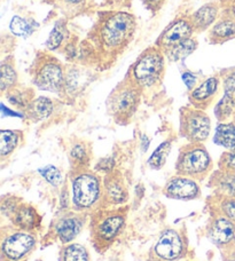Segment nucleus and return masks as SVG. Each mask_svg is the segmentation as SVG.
Masks as SVG:
<instances>
[{"label":"nucleus","instance_id":"nucleus-32","mask_svg":"<svg viewBox=\"0 0 235 261\" xmlns=\"http://www.w3.org/2000/svg\"><path fill=\"white\" fill-rule=\"evenodd\" d=\"M38 28V24L31 20H26L21 16H14L9 23L12 34L17 37H29Z\"/></svg>","mask_w":235,"mask_h":261},{"label":"nucleus","instance_id":"nucleus-14","mask_svg":"<svg viewBox=\"0 0 235 261\" xmlns=\"http://www.w3.org/2000/svg\"><path fill=\"white\" fill-rule=\"evenodd\" d=\"M163 193L171 199L193 200L200 197L201 188L197 180L176 174L168 180Z\"/></svg>","mask_w":235,"mask_h":261},{"label":"nucleus","instance_id":"nucleus-11","mask_svg":"<svg viewBox=\"0 0 235 261\" xmlns=\"http://www.w3.org/2000/svg\"><path fill=\"white\" fill-rule=\"evenodd\" d=\"M194 34L195 30L190 17H177L161 32L155 46L164 53L192 38Z\"/></svg>","mask_w":235,"mask_h":261},{"label":"nucleus","instance_id":"nucleus-8","mask_svg":"<svg viewBox=\"0 0 235 261\" xmlns=\"http://www.w3.org/2000/svg\"><path fill=\"white\" fill-rule=\"evenodd\" d=\"M179 130L190 143H203L211 134V119L204 110L184 107L180 109Z\"/></svg>","mask_w":235,"mask_h":261},{"label":"nucleus","instance_id":"nucleus-40","mask_svg":"<svg viewBox=\"0 0 235 261\" xmlns=\"http://www.w3.org/2000/svg\"><path fill=\"white\" fill-rule=\"evenodd\" d=\"M60 3L67 11L75 13L85 6L86 0H60Z\"/></svg>","mask_w":235,"mask_h":261},{"label":"nucleus","instance_id":"nucleus-2","mask_svg":"<svg viewBox=\"0 0 235 261\" xmlns=\"http://www.w3.org/2000/svg\"><path fill=\"white\" fill-rule=\"evenodd\" d=\"M135 18L126 12L112 13L101 22L97 39L102 50L108 54L120 53L129 45L135 31Z\"/></svg>","mask_w":235,"mask_h":261},{"label":"nucleus","instance_id":"nucleus-24","mask_svg":"<svg viewBox=\"0 0 235 261\" xmlns=\"http://www.w3.org/2000/svg\"><path fill=\"white\" fill-rule=\"evenodd\" d=\"M23 142V132L17 129L0 130V157L5 160L12 155Z\"/></svg>","mask_w":235,"mask_h":261},{"label":"nucleus","instance_id":"nucleus-4","mask_svg":"<svg viewBox=\"0 0 235 261\" xmlns=\"http://www.w3.org/2000/svg\"><path fill=\"white\" fill-rule=\"evenodd\" d=\"M143 90L125 77L123 82L117 85L108 97V113L117 124L125 125L138 110Z\"/></svg>","mask_w":235,"mask_h":261},{"label":"nucleus","instance_id":"nucleus-6","mask_svg":"<svg viewBox=\"0 0 235 261\" xmlns=\"http://www.w3.org/2000/svg\"><path fill=\"white\" fill-rule=\"evenodd\" d=\"M214 162L203 143H187L180 148L176 163V173L195 180L211 174Z\"/></svg>","mask_w":235,"mask_h":261},{"label":"nucleus","instance_id":"nucleus-33","mask_svg":"<svg viewBox=\"0 0 235 261\" xmlns=\"http://www.w3.org/2000/svg\"><path fill=\"white\" fill-rule=\"evenodd\" d=\"M63 261H90V254L85 246L78 243L65 244L62 250Z\"/></svg>","mask_w":235,"mask_h":261},{"label":"nucleus","instance_id":"nucleus-42","mask_svg":"<svg viewBox=\"0 0 235 261\" xmlns=\"http://www.w3.org/2000/svg\"><path fill=\"white\" fill-rule=\"evenodd\" d=\"M224 261H235V246L232 245L227 248L226 253L224 255Z\"/></svg>","mask_w":235,"mask_h":261},{"label":"nucleus","instance_id":"nucleus-21","mask_svg":"<svg viewBox=\"0 0 235 261\" xmlns=\"http://www.w3.org/2000/svg\"><path fill=\"white\" fill-rule=\"evenodd\" d=\"M235 38V18L223 17L209 30V40L214 45H222Z\"/></svg>","mask_w":235,"mask_h":261},{"label":"nucleus","instance_id":"nucleus-3","mask_svg":"<svg viewBox=\"0 0 235 261\" xmlns=\"http://www.w3.org/2000/svg\"><path fill=\"white\" fill-rule=\"evenodd\" d=\"M166 70V55L157 46H152L141 53L131 65L128 77L141 90H149L162 82Z\"/></svg>","mask_w":235,"mask_h":261},{"label":"nucleus","instance_id":"nucleus-16","mask_svg":"<svg viewBox=\"0 0 235 261\" xmlns=\"http://www.w3.org/2000/svg\"><path fill=\"white\" fill-rule=\"evenodd\" d=\"M84 227L81 212H69L61 216L54 223V234L61 243L69 244L77 239Z\"/></svg>","mask_w":235,"mask_h":261},{"label":"nucleus","instance_id":"nucleus-1","mask_svg":"<svg viewBox=\"0 0 235 261\" xmlns=\"http://www.w3.org/2000/svg\"><path fill=\"white\" fill-rule=\"evenodd\" d=\"M70 197L74 211L85 213L99 210L103 200V180L96 171H73Z\"/></svg>","mask_w":235,"mask_h":261},{"label":"nucleus","instance_id":"nucleus-31","mask_svg":"<svg viewBox=\"0 0 235 261\" xmlns=\"http://www.w3.org/2000/svg\"><path fill=\"white\" fill-rule=\"evenodd\" d=\"M171 140H166V141H163L156 149H155L147 161V164L150 169L157 171L161 170L162 167L166 165L169 153L171 151Z\"/></svg>","mask_w":235,"mask_h":261},{"label":"nucleus","instance_id":"nucleus-5","mask_svg":"<svg viewBox=\"0 0 235 261\" xmlns=\"http://www.w3.org/2000/svg\"><path fill=\"white\" fill-rule=\"evenodd\" d=\"M126 223V207L97 210L91 220V237L97 245L108 246L123 231Z\"/></svg>","mask_w":235,"mask_h":261},{"label":"nucleus","instance_id":"nucleus-39","mask_svg":"<svg viewBox=\"0 0 235 261\" xmlns=\"http://www.w3.org/2000/svg\"><path fill=\"white\" fill-rule=\"evenodd\" d=\"M181 78H182V82L187 87L188 91H192L194 90V88L197 86V84H199V78H197L196 74L192 71H184L181 74Z\"/></svg>","mask_w":235,"mask_h":261},{"label":"nucleus","instance_id":"nucleus-7","mask_svg":"<svg viewBox=\"0 0 235 261\" xmlns=\"http://www.w3.org/2000/svg\"><path fill=\"white\" fill-rule=\"evenodd\" d=\"M32 83L41 91L64 92L65 69L53 55L38 53L32 68Z\"/></svg>","mask_w":235,"mask_h":261},{"label":"nucleus","instance_id":"nucleus-41","mask_svg":"<svg viewBox=\"0 0 235 261\" xmlns=\"http://www.w3.org/2000/svg\"><path fill=\"white\" fill-rule=\"evenodd\" d=\"M143 2L149 11H152L153 13H157L163 7L166 0H143Z\"/></svg>","mask_w":235,"mask_h":261},{"label":"nucleus","instance_id":"nucleus-26","mask_svg":"<svg viewBox=\"0 0 235 261\" xmlns=\"http://www.w3.org/2000/svg\"><path fill=\"white\" fill-rule=\"evenodd\" d=\"M215 116L219 123L235 120V93H225L215 106Z\"/></svg>","mask_w":235,"mask_h":261},{"label":"nucleus","instance_id":"nucleus-18","mask_svg":"<svg viewBox=\"0 0 235 261\" xmlns=\"http://www.w3.org/2000/svg\"><path fill=\"white\" fill-rule=\"evenodd\" d=\"M68 156L73 171L87 170L92 158V150L90 144L83 141V140H75V141L70 143L68 149Z\"/></svg>","mask_w":235,"mask_h":261},{"label":"nucleus","instance_id":"nucleus-20","mask_svg":"<svg viewBox=\"0 0 235 261\" xmlns=\"http://www.w3.org/2000/svg\"><path fill=\"white\" fill-rule=\"evenodd\" d=\"M219 8L216 4H205L195 13L192 14L191 22L194 27L195 32H203L210 29L217 22Z\"/></svg>","mask_w":235,"mask_h":261},{"label":"nucleus","instance_id":"nucleus-23","mask_svg":"<svg viewBox=\"0 0 235 261\" xmlns=\"http://www.w3.org/2000/svg\"><path fill=\"white\" fill-rule=\"evenodd\" d=\"M214 142L227 151L235 150V120L218 123L215 129Z\"/></svg>","mask_w":235,"mask_h":261},{"label":"nucleus","instance_id":"nucleus-36","mask_svg":"<svg viewBox=\"0 0 235 261\" xmlns=\"http://www.w3.org/2000/svg\"><path fill=\"white\" fill-rule=\"evenodd\" d=\"M219 76L222 79L223 91L225 93H235V67L224 70Z\"/></svg>","mask_w":235,"mask_h":261},{"label":"nucleus","instance_id":"nucleus-37","mask_svg":"<svg viewBox=\"0 0 235 261\" xmlns=\"http://www.w3.org/2000/svg\"><path fill=\"white\" fill-rule=\"evenodd\" d=\"M218 167L219 170L235 173V150L225 151L219 158Z\"/></svg>","mask_w":235,"mask_h":261},{"label":"nucleus","instance_id":"nucleus-29","mask_svg":"<svg viewBox=\"0 0 235 261\" xmlns=\"http://www.w3.org/2000/svg\"><path fill=\"white\" fill-rule=\"evenodd\" d=\"M213 214H219L235 222V198L234 197H220L215 196L213 203L210 205Z\"/></svg>","mask_w":235,"mask_h":261},{"label":"nucleus","instance_id":"nucleus-38","mask_svg":"<svg viewBox=\"0 0 235 261\" xmlns=\"http://www.w3.org/2000/svg\"><path fill=\"white\" fill-rule=\"evenodd\" d=\"M114 167L115 161L110 157H107L98 162V164L96 165V172H102L105 174H109L111 172H114Z\"/></svg>","mask_w":235,"mask_h":261},{"label":"nucleus","instance_id":"nucleus-35","mask_svg":"<svg viewBox=\"0 0 235 261\" xmlns=\"http://www.w3.org/2000/svg\"><path fill=\"white\" fill-rule=\"evenodd\" d=\"M21 203L22 200L18 197H15V196H6V197H3L2 205H0L2 214L11 220Z\"/></svg>","mask_w":235,"mask_h":261},{"label":"nucleus","instance_id":"nucleus-30","mask_svg":"<svg viewBox=\"0 0 235 261\" xmlns=\"http://www.w3.org/2000/svg\"><path fill=\"white\" fill-rule=\"evenodd\" d=\"M68 35L69 32L67 27H65V22L58 21L55 23L53 30L51 31L49 39L46 40V48L51 50V52L59 50L63 46V43L67 41Z\"/></svg>","mask_w":235,"mask_h":261},{"label":"nucleus","instance_id":"nucleus-17","mask_svg":"<svg viewBox=\"0 0 235 261\" xmlns=\"http://www.w3.org/2000/svg\"><path fill=\"white\" fill-rule=\"evenodd\" d=\"M11 221L13 227L16 229L35 232L38 230L41 225V217L37 208L30 204L21 203L14 213Z\"/></svg>","mask_w":235,"mask_h":261},{"label":"nucleus","instance_id":"nucleus-19","mask_svg":"<svg viewBox=\"0 0 235 261\" xmlns=\"http://www.w3.org/2000/svg\"><path fill=\"white\" fill-rule=\"evenodd\" d=\"M210 186L216 196L235 198V173L217 170L211 173Z\"/></svg>","mask_w":235,"mask_h":261},{"label":"nucleus","instance_id":"nucleus-27","mask_svg":"<svg viewBox=\"0 0 235 261\" xmlns=\"http://www.w3.org/2000/svg\"><path fill=\"white\" fill-rule=\"evenodd\" d=\"M5 94H6V99L9 105L23 111L28 109L32 100L35 99V93L31 88H22L15 86L7 93H5Z\"/></svg>","mask_w":235,"mask_h":261},{"label":"nucleus","instance_id":"nucleus-10","mask_svg":"<svg viewBox=\"0 0 235 261\" xmlns=\"http://www.w3.org/2000/svg\"><path fill=\"white\" fill-rule=\"evenodd\" d=\"M186 240L182 232L175 228L163 230L154 245V254L163 261H176L184 257Z\"/></svg>","mask_w":235,"mask_h":261},{"label":"nucleus","instance_id":"nucleus-22","mask_svg":"<svg viewBox=\"0 0 235 261\" xmlns=\"http://www.w3.org/2000/svg\"><path fill=\"white\" fill-rule=\"evenodd\" d=\"M54 111V102L50 97L38 96L35 97L30 106L26 110L27 117L32 122H41L50 118Z\"/></svg>","mask_w":235,"mask_h":261},{"label":"nucleus","instance_id":"nucleus-25","mask_svg":"<svg viewBox=\"0 0 235 261\" xmlns=\"http://www.w3.org/2000/svg\"><path fill=\"white\" fill-rule=\"evenodd\" d=\"M0 72H2V78H0V90L2 93H7L17 86V71L15 68V62L12 57H7L3 60L2 65H0Z\"/></svg>","mask_w":235,"mask_h":261},{"label":"nucleus","instance_id":"nucleus-28","mask_svg":"<svg viewBox=\"0 0 235 261\" xmlns=\"http://www.w3.org/2000/svg\"><path fill=\"white\" fill-rule=\"evenodd\" d=\"M197 46H199V43H197L196 38L195 37H192V38L187 39L184 43L176 46V47L164 52V55H166L170 62H179L194 53Z\"/></svg>","mask_w":235,"mask_h":261},{"label":"nucleus","instance_id":"nucleus-13","mask_svg":"<svg viewBox=\"0 0 235 261\" xmlns=\"http://www.w3.org/2000/svg\"><path fill=\"white\" fill-rule=\"evenodd\" d=\"M220 85L222 79L219 74H214L197 84V86L188 94V100L192 107L201 110L209 108L218 95Z\"/></svg>","mask_w":235,"mask_h":261},{"label":"nucleus","instance_id":"nucleus-15","mask_svg":"<svg viewBox=\"0 0 235 261\" xmlns=\"http://www.w3.org/2000/svg\"><path fill=\"white\" fill-rule=\"evenodd\" d=\"M129 200V192L119 172H111L103 179V206L120 207Z\"/></svg>","mask_w":235,"mask_h":261},{"label":"nucleus","instance_id":"nucleus-12","mask_svg":"<svg viewBox=\"0 0 235 261\" xmlns=\"http://www.w3.org/2000/svg\"><path fill=\"white\" fill-rule=\"evenodd\" d=\"M205 232L211 243L222 249H227L234 245L235 222L219 214H213Z\"/></svg>","mask_w":235,"mask_h":261},{"label":"nucleus","instance_id":"nucleus-9","mask_svg":"<svg viewBox=\"0 0 235 261\" xmlns=\"http://www.w3.org/2000/svg\"><path fill=\"white\" fill-rule=\"evenodd\" d=\"M37 236L35 232L14 228L3 235L2 253L9 261H22L36 248Z\"/></svg>","mask_w":235,"mask_h":261},{"label":"nucleus","instance_id":"nucleus-34","mask_svg":"<svg viewBox=\"0 0 235 261\" xmlns=\"http://www.w3.org/2000/svg\"><path fill=\"white\" fill-rule=\"evenodd\" d=\"M39 174L53 187H59L63 182V174L58 167L54 165H47L38 170Z\"/></svg>","mask_w":235,"mask_h":261}]
</instances>
